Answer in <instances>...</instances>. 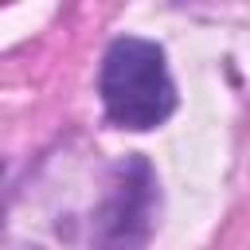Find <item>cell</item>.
Returning a JSON list of instances; mask_svg holds the SVG:
<instances>
[{
	"mask_svg": "<svg viewBox=\"0 0 250 250\" xmlns=\"http://www.w3.org/2000/svg\"><path fill=\"white\" fill-rule=\"evenodd\" d=\"M98 94L105 117L117 129H133V133L164 125L176 109V86L164 51L152 39H137V35L109 43L98 74Z\"/></svg>",
	"mask_w": 250,
	"mask_h": 250,
	"instance_id": "obj_1",
	"label": "cell"
},
{
	"mask_svg": "<svg viewBox=\"0 0 250 250\" xmlns=\"http://www.w3.org/2000/svg\"><path fill=\"white\" fill-rule=\"evenodd\" d=\"M156 219V176L145 156L117 164V176L94 215L90 250H145Z\"/></svg>",
	"mask_w": 250,
	"mask_h": 250,
	"instance_id": "obj_2",
	"label": "cell"
}]
</instances>
